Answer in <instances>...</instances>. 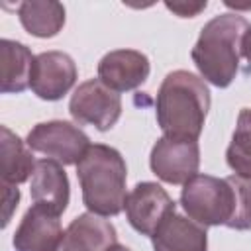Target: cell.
Returning <instances> with one entry per match:
<instances>
[{"instance_id": "cell-9", "label": "cell", "mask_w": 251, "mask_h": 251, "mask_svg": "<svg viewBox=\"0 0 251 251\" xmlns=\"http://www.w3.org/2000/svg\"><path fill=\"white\" fill-rule=\"evenodd\" d=\"M76 80V65L63 51H45L35 57L31 71V90L43 100L63 98Z\"/></svg>"}, {"instance_id": "cell-16", "label": "cell", "mask_w": 251, "mask_h": 251, "mask_svg": "<svg viewBox=\"0 0 251 251\" xmlns=\"http://www.w3.org/2000/svg\"><path fill=\"white\" fill-rule=\"evenodd\" d=\"M0 176L6 184H20L33 175L35 161L31 151L10 127H0Z\"/></svg>"}, {"instance_id": "cell-7", "label": "cell", "mask_w": 251, "mask_h": 251, "mask_svg": "<svg viewBox=\"0 0 251 251\" xmlns=\"http://www.w3.org/2000/svg\"><path fill=\"white\" fill-rule=\"evenodd\" d=\"M200 167V147L194 139L163 135L151 149V171L169 184H184L196 176Z\"/></svg>"}, {"instance_id": "cell-22", "label": "cell", "mask_w": 251, "mask_h": 251, "mask_svg": "<svg viewBox=\"0 0 251 251\" xmlns=\"http://www.w3.org/2000/svg\"><path fill=\"white\" fill-rule=\"evenodd\" d=\"M108 251H129L127 247H124V245H120V243H116V245H112Z\"/></svg>"}, {"instance_id": "cell-15", "label": "cell", "mask_w": 251, "mask_h": 251, "mask_svg": "<svg viewBox=\"0 0 251 251\" xmlns=\"http://www.w3.org/2000/svg\"><path fill=\"white\" fill-rule=\"evenodd\" d=\"M35 57L31 51L18 41H0V90L4 94L22 92L31 82Z\"/></svg>"}, {"instance_id": "cell-13", "label": "cell", "mask_w": 251, "mask_h": 251, "mask_svg": "<svg viewBox=\"0 0 251 251\" xmlns=\"http://www.w3.org/2000/svg\"><path fill=\"white\" fill-rule=\"evenodd\" d=\"M35 204H43L49 210L61 214L69 204V178L61 163L53 159H41L35 163L29 186Z\"/></svg>"}, {"instance_id": "cell-3", "label": "cell", "mask_w": 251, "mask_h": 251, "mask_svg": "<svg viewBox=\"0 0 251 251\" xmlns=\"http://www.w3.org/2000/svg\"><path fill=\"white\" fill-rule=\"evenodd\" d=\"M249 22L237 14H222L210 20L192 47V61L200 75L214 86L226 88L239 71V55Z\"/></svg>"}, {"instance_id": "cell-12", "label": "cell", "mask_w": 251, "mask_h": 251, "mask_svg": "<svg viewBox=\"0 0 251 251\" xmlns=\"http://www.w3.org/2000/svg\"><path fill=\"white\" fill-rule=\"evenodd\" d=\"M114 226L98 214H80L75 218L59 243L57 251H108L118 241Z\"/></svg>"}, {"instance_id": "cell-1", "label": "cell", "mask_w": 251, "mask_h": 251, "mask_svg": "<svg viewBox=\"0 0 251 251\" xmlns=\"http://www.w3.org/2000/svg\"><path fill=\"white\" fill-rule=\"evenodd\" d=\"M180 204L200 226L251 229V178L196 175L180 192Z\"/></svg>"}, {"instance_id": "cell-4", "label": "cell", "mask_w": 251, "mask_h": 251, "mask_svg": "<svg viewBox=\"0 0 251 251\" xmlns=\"http://www.w3.org/2000/svg\"><path fill=\"white\" fill-rule=\"evenodd\" d=\"M84 206L98 216H118L126 206V161L110 145L94 143L76 163Z\"/></svg>"}, {"instance_id": "cell-21", "label": "cell", "mask_w": 251, "mask_h": 251, "mask_svg": "<svg viewBox=\"0 0 251 251\" xmlns=\"http://www.w3.org/2000/svg\"><path fill=\"white\" fill-rule=\"evenodd\" d=\"M241 55L251 63V29L245 33L243 37V43H241Z\"/></svg>"}, {"instance_id": "cell-10", "label": "cell", "mask_w": 251, "mask_h": 251, "mask_svg": "<svg viewBox=\"0 0 251 251\" xmlns=\"http://www.w3.org/2000/svg\"><path fill=\"white\" fill-rule=\"evenodd\" d=\"M63 235L59 214L43 204H33L14 233V247L16 251H57Z\"/></svg>"}, {"instance_id": "cell-11", "label": "cell", "mask_w": 251, "mask_h": 251, "mask_svg": "<svg viewBox=\"0 0 251 251\" xmlns=\"http://www.w3.org/2000/svg\"><path fill=\"white\" fill-rule=\"evenodd\" d=\"M149 59L135 49H116L98 63V78L116 92L133 90L149 76Z\"/></svg>"}, {"instance_id": "cell-17", "label": "cell", "mask_w": 251, "mask_h": 251, "mask_svg": "<svg viewBox=\"0 0 251 251\" xmlns=\"http://www.w3.org/2000/svg\"><path fill=\"white\" fill-rule=\"evenodd\" d=\"M22 25L35 37H53L65 25V6L53 0H31L18 6Z\"/></svg>"}, {"instance_id": "cell-18", "label": "cell", "mask_w": 251, "mask_h": 251, "mask_svg": "<svg viewBox=\"0 0 251 251\" xmlns=\"http://www.w3.org/2000/svg\"><path fill=\"white\" fill-rule=\"evenodd\" d=\"M226 159L237 176L251 178V108H243L239 112Z\"/></svg>"}, {"instance_id": "cell-8", "label": "cell", "mask_w": 251, "mask_h": 251, "mask_svg": "<svg viewBox=\"0 0 251 251\" xmlns=\"http://www.w3.org/2000/svg\"><path fill=\"white\" fill-rule=\"evenodd\" d=\"M126 216L133 229L151 235L159 226L175 214V202L167 190L157 182H139L126 198Z\"/></svg>"}, {"instance_id": "cell-19", "label": "cell", "mask_w": 251, "mask_h": 251, "mask_svg": "<svg viewBox=\"0 0 251 251\" xmlns=\"http://www.w3.org/2000/svg\"><path fill=\"white\" fill-rule=\"evenodd\" d=\"M18 202H20V190L16 188V184L2 182V204H4V220H2V226H8L10 216H12V210L18 206Z\"/></svg>"}, {"instance_id": "cell-2", "label": "cell", "mask_w": 251, "mask_h": 251, "mask_svg": "<svg viewBox=\"0 0 251 251\" xmlns=\"http://www.w3.org/2000/svg\"><path fill=\"white\" fill-rule=\"evenodd\" d=\"M210 110V90L188 71L165 76L157 94V122L167 137L198 139Z\"/></svg>"}, {"instance_id": "cell-5", "label": "cell", "mask_w": 251, "mask_h": 251, "mask_svg": "<svg viewBox=\"0 0 251 251\" xmlns=\"http://www.w3.org/2000/svg\"><path fill=\"white\" fill-rule=\"evenodd\" d=\"M69 112L78 124H88L100 131H106L120 120L122 98L100 78H90L78 84L71 96Z\"/></svg>"}, {"instance_id": "cell-14", "label": "cell", "mask_w": 251, "mask_h": 251, "mask_svg": "<svg viewBox=\"0 0 251 251\" xmlns=\"http://www.w3.org/2000/svg\"><path fill=\"white\" fill-rule=\"evenodd\" d=\"M155 251H206L208 233L204 226L180 214H171L153 233Z\"/></svg>"}, {"instance_id": "cell-20", "label": "cell", "mask_w": 251, "mask_h": 251, "mask_svg": "<svg viewBox=\"0 0 251 251\" xmlns=\"http://www.w3.org/2000/svg\"><path fill=\"white\" fill-rule=\"evenodd\" d=\"M165 6L175 14H178L180 18H194L198 12L206 8V2H167Z\"/></svg>"}, {"instance_id": "cell-6", "label": "cell", "mask_w": 251, "mask_h": 251, "mask_svg": "<svg viewBox=\"0 0 251 251\" xmlns=\"http://www.w3.org/2000/svg\"><path fill=\"white\" fill-rule=\"evenodd\" d=\"M27 145L29 149L43 153L61 165H75L84 157L90 141L88 135L76 126L63 120H53L37 124L27 133Z\"/></svg>"}]
</instances>
